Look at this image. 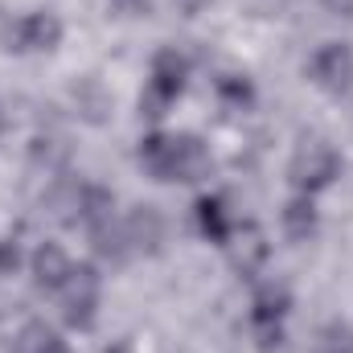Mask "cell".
Segmentation results:
<instances>
[{
    "label": "cell",
    "instance_id": "6da1fadb",
    "mask_svg": "<svg viewBox=\"0 0 353 353\" xmlns=\"http://www.w3.org/2000/svg\"><path fill=\"white\" fill-rule=\"evenodd\" d=\"M341 173V157H337V148L329 144V140H321V136H304L300 144H296V152H292V161H288V181L300 189V193H321V189H329L333 181Z\"/></svg>",
    "mask_w": 353,
    "mask_h": 353
},
{
    "label": "cell",
    "instance_id": "7a4b0ae2",
    "mask_svg": "<svg viewBox=\"0 0 353 353\" xmlns=\"http://www.w3.org/2000/svg\"><path fill=\"white\" fill-rule=\"evenodd\" d=\"M58 300H62V321L70 329L87 333L90 325H94V316H99V300H103V279H99L94 263L70 267V275L58 288Z\"/></svg>",
    "mask_w": 353,
    "mask_h": 353
},
{
    "label": "cell",
    "instance_id": "3957f363",
    "mask_svg": "<svg viewBox=\"0 0 353 353\" xmlns=\"http://www.w3.org/2000/svg\"><path fill=\"white\" fill-rule=\"evenodd\" d=\"M185 79H189V62H185L176 50H161V54L152 58L148 87H144V94H140V115L161 119V115L169 111V103L185 90Z\"/></svg>",
    "mask_w": 353,
    "mask_h": 353
},
{
    "label": "cell",
    "instance_id": "277c9868",
    "mask_svg": "<svg viewBox=\"0 0 353 353\" xmlns=\"http://www.w3.org/2000/svg\"><path fill=\"white\" fill-rule=\"evenodd\" d=\"M0 41L4 50H54L62 41V21L54 12H29V17H17L8 25H0Z\"/></svg>",
    "mask_w": 353,
    "mask_h": 353
},
{
    "label": "cell",
    "instance_id": "5b68a950",
    "mask_svg": "<svg viewBox=\"0 0 353 353\" xmlns=\"http://www.w3.org/2000/svg\"><path fill=\"white\" fill-rule=\"evenodd\" d=\"M308 79L329 94H341L353 83V50L345 41H325L312 58H308Z\"/></svg>",
    "mask_w": 353,
    "mask_h": 353
},
{
    "label": "cell",
    "instance_id": "8992f818",
    "mask_svg": "<svg viewBox=\"0 0 353 353\" xmlns=\"http://www.w3.org/2000/svg\"><path fill=\"white\" fill-rule=\"evenodd\" d=\"M123 239H128V251L132 255H161L165 247V218L157 205H132L123 214Z\"/></svg>",
    "mask_w": 353,
    "mask_h": 353
},
{
    "label": "cell",
    "instance_id": "52a82bcc",
    "mask_svg": "<svg viewBox=\"0 0 353 353\" xmlns=\"http://www.w3.org/2000/svg\"><path fill=\"white\" fill-rule=\"evenodd\" d=\"M210 169H214L210 148H205L197 136H173V169H169V181L197 185V181L210 176Z\"/></svg>",
    "mask_w": 353,
    "mask_h": 353
},
{
    "label": "cell",
    "instance_id": "ba28073f",
    "mask_svg": "<svg viewBox=\"0 0 353 353\" xmlns=\"http://www.w3.org/2000/svg\"><path fill=\"white\" fill-rule=\"evenodd\" d=\"M33 283L37 288H46V292H58L62 288V279L70 275V259H66V251L58 247V243H41L37 251H33Z\"/></svg>",
    "mask_w": 353,
    "mask_h": 353
},
{
    "label": "cell",
    "instance_id": "9c48e42d",
    "mask_svg": "<svg viewBox=\"0 0 353 353\" xmlns=\"http://www.w3.org/2000/svg\"><path fill=\"white\" fill-rule=\"evenodd\" d=\"M230 239H234V234H230ZM226 247H230V263H234V271H243V275H255V271L267 263V251H271L259 226H243L239 239L226 243Z\"/></svg>",
    "mask_w": 353,
    "mask_h": 353
},
{
    "label": "cell",
    "instance_id": "30bf717a",
    "mask_svg": "<svg viewBox=\"0 0 353 353\" xmlns=\"http://www.w3.org/2000/svg\"><path fill=\"white\" fill-rule=\"evenodd\" d=\"M292 308V292L283 283H263L251 300V325H283Z\"/></svg>",
    "mask_w": 353,
    "mask_h": 353
},
{
    "label": "cell",
    "instance_id": "8fae6325",
    "mask_svg": "<svg viewBox=\"0 0 353 353\" xmlns=\"http://www.w3.org/2000/svg\"><path fill=\"white\" fill-rule=\"evenodd\" d=\"M197 226L210 243H230L234 226H230V210H226V197H197Z\"/></svg>",
    "mask_w": 353,
    "mask_h": 353
},
{
    "label": "cell",
    "instance_id": "7c38bea8",
    "mask_svg": "<svg viewBox=\"0 0 353 353\" xmlns=\"http://www.w3.org/2000/svg\"><path fill=\"white\" fill-rule=\"evenodd\" d=\"M316 226H321V218H316V205H312L308 193H300V197H292L283 205V234L292 243H308L316 234Z\"/></svg>",
    "mask_w": 353,
    "mask_h": 353
},
{
    "label": "cell",
    "instance_id": "4fadbf2b",
    "mask_svg": "<svg viewBox=\"0 0 353 353\" xmlns=\"http://www.w3.org/2000/svg\"><path fill=\"white\" fill-rule=\"evenodd\" d=\"M90 247L99 259H111V263H128L132 251H128V239H123V218H107L99 226H90Z\"/></svg>",
    "mask_w": 353,
    "mask_h": 353
},
{
    "label": "cell",
    "instance_id": "5bb4252c",
    "mask_svg": "<svg viewBox=\"0 0 353 353\" xmlns=\"http://www.w3.org/2000/svg\"><path fill=\"white\" fill-rule=\"evenodd\" d=\"M140 169L152 181H169V169H173V136H165V132L144 136L140 140Z\"/></svg>",
    "mask_w": 353,
    "mask_h": 353
},
{
    "label": "cell",
    "instance_id": "9a60e30c",
    "mask_svg": "<svg viewBox=\"0 0 353 353\" xmlns=\"http://www.w3.org/2000/svg\"><path fill=\"white\" fill-rule=\"evenodd\" d=\"M107 218H115V197L107 189H99V185H83V226L90 230V226H99Z\"/></svg>",
    "mask_w": 353,
    "mask_h": 353
},
{
    "label": "cell",
    "instance_id": "2e32d148",
    "mask_svg": "<svg viewBox=\"0 0 353 353\" xmlns=\"http://www.w3.org/2000/svg\"><path fill=\"white\" fill-rule=\"evenodd\" d=\"M74 103H79V111L87 115L90 123H99V119H103V111L111 107V99H107V90L99 87L94 79H83V83L74 87Z\"/></svg>",
    "mask_w": 353,
    "mask_h": 353
},
{
    "label": "cell",
    "instance_id": "e0dca14e",
    "mask_svg": "<svg viewBox=\"0 0 353 353\" xmlns=\"http://www.w3.org/2000/svg\"><path fill=\"white\" fill-rule=\"evenodd\" d=\"M316 353H353V329L341 325V321L325 325L321 337H316Z\"/></svg>",
    "mask_w": 353,
    "mask_h": 353
},
{
    "label": "cell",
    "instance_id": "ac0fdd59",
    "mask_svg": "<svg viewBox=\"0 0 353 353\" xmlns=\"http://www.w3.org/2000/svg\"><path fill=\"white\" fill-rule=\"evenodd\" d=\"M33 165H46V173H62L66 144L62 140H33Z\"/></svg>",
    "mask_w": 353,
    "mask_h": 353
},
{
    "label": "cell",
    "instance_id": "d6986e66",
    "mask_svg": "<svg viewBox=\"0 0 353 353\" xmlns=\"http://www.w3.org/2000/svg\"><path fill=\"white\" fill-rule=\"evenodd\" d=\"M21 263V247L12 239H0V275H12Z\"/></svg>",
    "mask_w": 353,
    "mask_h": 353
},
{
    "label": "cell",
    "instance_id": "ffe728a7",
    "mask_svg": "<svg viewBox=\"0 0 353 353\" xmlns=\"http://www.w3.org/2000/svg\"><path fill=\"white\" fill-rule=\"evenodd\" d=\"M222 94H230V99H239V103H251V83L247 79H222Z\"/></svg>",
    "mask_w": 353,
    "mask_h": 353
},
{
    "label": "cell",
    "instance_id": "44dd1931",
    "mask_svg": "<svg viewBox=\"0 0 353 353\" xmlns=\"http://www.w3.org/2000/svg\"><path fill=\"white\" fill-rule=\"evenodd\" d=\"M115 12H123V17H140V12H148V0H107Z\"/></svg>",
    "mask_w": 353,
    "mask_h": 353
},
{
    "label": "cell",
    "instance_id": "7402d4cb",
    "mask_svg": "<svg viewBox=\"0 0 353 353\" xmlns=\"http://www.w3.org/2000/svg\"><path fill=\"white\" fill-rule=\"evenodd\" d=\"M185 8H189V12H193V8H201V0H185Z\"/></svg>",
    "mask_w": 353,
    "mask_h": 353
},
{
    "label": "cell",
    "instance_id": "603a6c76",
    "mask_svg": "<svg viewBox=\"0 0 353 353\" xmlns=\"http://www.w3.org/2000/svg\"><path fill=\"white\" fill-rule=\"evenodd\" d=\"M0 132H4V111H0Z\"/></svg>",
    "mask_w": 353,
    "mask_h": 353
}]
</instances>
